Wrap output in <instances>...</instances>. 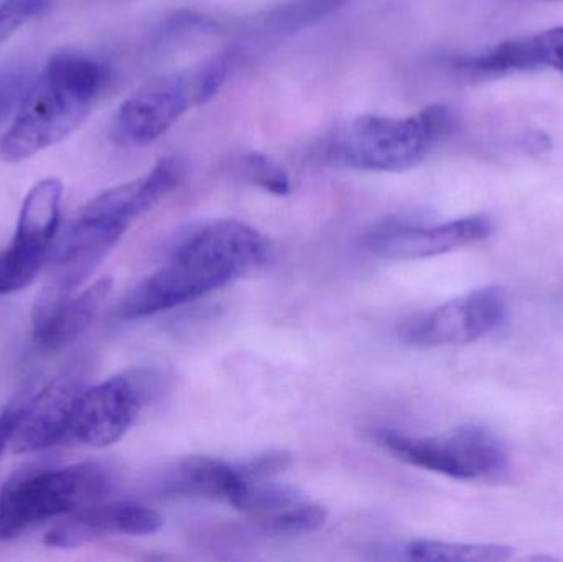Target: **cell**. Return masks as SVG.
<instances>
[{
  "instance_id": "cell-11",
  "label": "cell",
  "mask_w": 563,
  "mask_h": 562,
  "mask_svg": "<svg viewBox=\"0 0 563 562\" xmlns=\"http://www.w3.org/2000/svg\"><path fill=\"white\" fill-rule=\"evenodd\" d=\"M493 228L492 218L485 214L432 227H389L371 234L367 247L386 260H426L482 243L492 236Z\"/></svg>"
},
{
  "instance_id": "cell-15",
  "label": "cell",
  "mask_w": 563,
  "mask_h": 562,
  "mask_svg": "<svg viewBox=\"0 0 563 562\" xmlns=\"http://www.w3.org/2000/svg\"><path fill=\"white\" fill-rule=\"evenodd\" d=\"M111 290L112 279L102 277L92 286L69 297L48 322L33 330L36 343L42 349L53 350V352L71 345L86 332Z\"/></svg>"
},
{
  "instance_id": "cell-5",
  "label": "cell",
  "mask_w": 563,
  "mask_h": 562,
  "mask_svg": "<svg viewBox=\"0 0 563 562\" xmlns=\"http://www.w3.org/2000/svg\"><path fill=\"white\" fill-rule=\"evenodd\" d=\"M373 441L406 464L456 481H486L499 477L508 469L505 445L478 426H462L446 434L422 438L376 431Z\"/></svg>"
},
{
  "instance_id": "cell-1",
  "label": "cell",
  "mask_w": 563,
  "mask_h": 562,
  "mask_svg": "<svg viewBox=\"0 0 563 562\" xmlns=\"http://www.w3.org/2000/svg\"><path fill=\"white\" fill-rule=\"evenodd\" d=\"M269 257V241L256 228L207 221L177 241L167 263L132 289L119 312L125 320L167 312L261 269Z\"/></svg>"
},
{
  "instance_id": "cell-6",
  "label": "cell",
  "mask_w": 563,
  "mask_h": 562,
  "mask_svg": "<svg viewBox=\"0 0 563 562\" xmlns=\"http://www.w3.org/2000/svg\"><path fill=\"white\" fill-rule=\"evenodd\" d=\"M125 231L128 227L118 221L86 210L79 211L63 238L42 290L36 296L32 312L33 330L48 322L56 310L75 296Z\"/></svg>"
},
{
  "instance_id": "cell-8",
  "label": "cell",
  "mask_w": 563,
  "mask_h": 562,
  "mask_svg": "<svg viewBox=\"0 0 563 562\" xmlns=\"http://www.w3.org/2000/svg\"><path fill=\"white\" fill-rule=\"evenodd\" d=\"M152 388L151 376L144 372L112 376L82 388L73 408L68 442L101 449L121 441L137 421Z\"/></svg>"
},
{
  "instance_id": "cell-12",
  "label": "cell",
  "mask_w": 563,
  "mask_h": 562,
  "mask_svg": "<svg viewBox=\"0 0 563 562\" xmlns=\"http://www.w3.org/2000/svg\"><path fill=\"white\" fill-rule=\"evenodd\" d=\"M85 386L76 376L63 375L20 403L13 431L15 454H32L68 442L69 421L76 398Z\"/></svg>"
},
{
  "instance_id": "cell-20",
  "label": "cell",
  "mask_w": 563,
  "mask_h": 562,
  "mask_svg": "<svg viewBox=\"0 0 563 562\" xmlns=\"http://www.w3.org/2000/svg\"><path fill=\"white\" fill-rule=\"evenodd\" d=\"M30 86L29 73L16 66L0 69V122L16 111Z\"/></svg>"
},
{
  "instance_id": "cell-14",
  "label": "cell",
  "mask_w": 563,
  "mask_h": 562,
  "mask_svg": "<svg viewBox=\"0 0 563 562\" xmlns=\"http://www.w3.org/2000/svg\"><path fill=\"white\" fill-rule=\"evenodd\" d=\"M236 464L190 455L175 462L162 478V491L177 497L207 498L233 505L244 485Z\"/></svg>"
},
{
  "instance_id": "cell-4",
  "label": "cell",
  "mask_w": 563,
  "mask_h": 562,
  "mask_svg": "<svg viewBox=\"0 0 563 562\" xmlns=\"http://www.w3.org/2000/svg\"><path fill=\"white\" fill-rule=\"evenodd\" d=\"M112 488L111 471L98 462L13 478L0 495V540H15L43 521L108 500Z\"/></svg>"
},
{
  "instance_id": "cell-3",
  "label": "cell",
  "mask_w": 563,
  "mask_h": 562,
  "mask_svg": "<svg viewBox=\"0 0 563 562\" xmlns=\"http://www.w3.org/2000/svg\"><path fill=\"white\" fill-rule=\"evenodd\" d=\"M456 128L455 111L443 104L410 115H360L341 135L336 155L356 170L400 174L426 161Z\"/></svg>"
},
{
  "instance_id": "cell-21",
  "label": "cell",
  "mask_w": 563,
  "mask_h": 562,
  "mask_svg": "<svg viewBox=\"0 0 563 562\" xmlns=\"http://www.w3.org/2000/svg\"><path fill=\"white\" fill-rule=\"evenodd\" d=\"M236 465L244 481H271L290 467L291 455L282 451L266 452Z\"/></svg>"
},
{
  "instance_id": "cell-13",
  "label": "cell",
  "mask_w": 563,
  "mask_h": 562,
  "mask_svg": "<svg viewBox=\"0 0 563 562\" xmlns=\"http://www.w3.org/2000/svg\"><path fill=\"white\" fill-rule=\"evenodd\" d=\"M164 527L161 514L134 502H99L75 511L65 524L56 525L45 544L62 550L82 547L102 535L148 537Z\"/></svg>"
},
{
  "instance_id": "cell-9",
  "label": "cell",
  "mask_w": 563,
  "mask_h": 562,
  "mask_svg": "<svg viewBox=\"0 0 563 562\" xmlns=\"http://www.w3.org/2000/svg\"><path fill=\"white\" fill-rule=\"evenodd\" d=\"M63 184L43 178L23 200L12 243L0 253V296L33 283L52 247L62 218Z\"/></svg>"
},
{
  "instance_id": "cell-16",
  "label": "cell",
  "mask_w": 563,
  "mask_h": 562,
  "mask_svg": "<svg viewBox=\"0 0 563 562\" xmlns=\"http://www.w3.org/2000/svg\"><path fill=\"white\" fill-rule=\"evenodd\" d=\"M455 66L473 78H492L545 68L539 33L506 40L478 55L460 56L455 59Z\"/></svg>"
},
{
  "instance_id": "cell-22",
  "label": "cell",
  "mask_w": 563,
  "mask_h": 562,
  "mask_svg": "<svg viewBox=\"0 0 563 562\" xmlns=\"http://www.w3.org/2000/svg\"><path fill=\"white\" fill-rule=\"evenodd\" d=\"M539 40H541L544 66L558 69L563 75V26H554L539 33Z\"/></svg>"
},
{
  "instance_id": "cell-7",
  "label": "cell",
  "mask_w": 563,
  "mask_h": 562,
  "mask_svg": "<svg viewBox=\"0 0 563 562\" xmlns=\"http://www.w3.org/2000/svg\"><path fill=\"white\" fill-rule=\"evenodd\" d=\"M200 106L197 68L157 76L119 106L111 139L121 147H145L167 134L191 108Z\"/></svg>"
},
{
  "instance_id": "cell-10",
  "label": "cell",
  "mask_w": 563,
  "mask_h": 562,
  "mask_svg": "<svg viewBox=\"0 0 563 562\" xmlns=\"http://www.w3.org/2000/svg\"><path fill=\"white\" fill-rule=\"evenodd\" d=\"M505 317V293L483 287L410 320L404 339L422 349L468 345L498 329Z\"/></svg>"
},
{
  "instance_id": "cell-18",
  "label": "cell",
  "mask_w": 563,
  "mask_h": 562,
  "mask_svg": "<svg viewBox=\"0 0 563 562\" xmlns=\"http://www.w3.org/2000/svg\"><path fill=\"white\" fill-rule=\"evenodd\" d=\"M244 170L256 187L276 197H287L291 191L290 178L279 164L267 155L253 152L244 158Z\"/></svg>"
},
{
  "instance_id": "cell-2",
  "label": "cell",
  "mask_w": 563,
  "mask_h": 562,
  "mask_svg": "<svg viewBox=\"0 0 563 562\" xmlns=\"http://www.w3.org/2000/svg\"><path fill=\"white\" fill-rule=\"evenodd\" d=\"M109 82V69L78 52L53 55L30 82L10 128L0 137V157L22 162L58 144L91 114Z\"/></svg>"
},
{
  "instance_id": "cell-19",
  "label": "cell",
  "mask_w": 563,
  "mask_h": 562,
  "mask_svg": "<svg viewBox=\"0 0 563 562\" xmlns=\"http://www.w3.org/2000/svg\"><path fill=\"white\" fill-rule=\"evenodd\" d=\"M49 0H2L0 2V46L20 29L48 9Z\"/></svg>"
},
{
  "instance_id": "cell-17",
  "label": "cell",
  "mask_w": 563,
  "mask_h": 562,
  "mask_svg": "<svg viewBox=\"0 0 563 562\" xmlns=\"http://www.w3.org/2000/svg\"><path fill=\"white\" fill-rule=\"evenodd\" d=\"M406 554L409 560L426 562H503L511 560L512 550L501 544L419 540L407 544Z\"/></svg>"
}]
</instances>
